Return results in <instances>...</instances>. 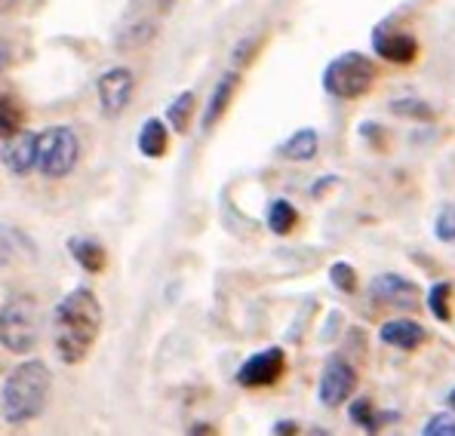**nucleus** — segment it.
Returning a JSON list of instances; mask_svg holds the SVG:
<instances>
[{
	"instance_id": "obj_14",
	"label": "nucleus",
	"mask_w": 455,
	"mask_h": 436,
	"mask_svg": "<svg viewBox=\"0 0 455 436\" xmlns=\"http://www.w3.org/2000/svg\"><path fill=\"white\" fill-rule=\"evenodd\" d=\"M347 418L354 421V424L360 427V431H366V433H379L381 427H385V421H394L397 415L394 412H387V415H381L376 412V402H372L370 397H357L347 406Z\"/></svg>"
},
{
	"instance_id": "obj_3",
	"label": "nucleus",
	"mask_w": 455,
	"mask_h": 436,
	"mask_svg": "<svg viewBox=\"0 0 455 436\" xmlns=\"http://www.w3.org/2000/svg\"><path fill=\"white\" fill-rule=\"evenodd\" d=\"M376 83V62L363 52H341L323 68V90L332 99H363Z\"/></svg>"
},
{
	"instance_id": "obj_13",
	"label": "nucleus",
	"mask_w": 455,
	"mask_h": 436,
	"mask_svg": "<svg viewBox=\"0 0 455 436\" xmlns=\"http://www.w3.org/2000/svg\"><path fill=\"white\" fill-rule=\"evenodd\" d=\"M237 83H240V74L237 71H225L222 77H219L216 90H212L210 102H206V111H204V120H200V126H204L206 132L212 130V126L219 123V120L225 117L228 105H231L234 92H237Z\"/></svg>"
},
{
	"instance_id": "obj_10",
	"label": "nucleus",
	"mask_w": 455,
	"mask_h": 436,
	"mask_svg": "<svg viewBox=\"0 0 455 436\" xmlns=\"http://www.w3.org/2000/svg\"><path fill=\"white\" fill-rule=\"evenodd\" d=\"M370 298L381 307H400V311H410L419 307V286L412 280L400 277V273H379L370 283Z\"/></svg>"
},
{
	"instance_id": "obj_31",
	"label": "nucleus",
	"mask_w": 455,
	"mask_h": 436,
	"mask_svg": "<svg viewBox=\"0 0 455 436\" xmlns=\"http://www.w3.org/2000/svg\"><path fill=\"white\" fill-rule=\"evenodd\" d=\"M16 4H19V0H0V12H10Z\"/></svg>"
},
{
	"instance_id": "obj_9",
	"label": "nucleus",
	"mask_w": 455,
	"mask_h": 436,
	"mask_svg": "<svg viewBox=\"0 0 455 436\" xmlns=\"http://www.w3.org/2000/svg\"><path fill=\"white\" fill-rule=\"evenodd\" d=\"M96 92H99L102 114L114 120L126 111V105H130L132 92H136V77H132L130 68H108L102 77H99Z\"/></svg>"
},
{
	"instance_id": "obj_33",
	"label": "nucleus",
	"mask_w": 455,
	"mask_h": 436,
	"mask_svg": "<svg viewBox=\"0 0 455 436\" xmlns=\"http://www.w3.org/2000/svg\"><path fill=\"white\" fill-rule=\"evenodd\" d=\"M446 402H450V406L455 408V387H452V391H450V397H446Z\"/></svg>"
},
{
	"instance_id": "obj_12",
	"label": "nucleus",
	"mask_w": 455,
	"mask_h": 436,
	"mask_svg": "<svg viewBox=\"0 0 455 436\" xmlns=\"http://www.w3.org/2000/svg\"><path fill=\"white\" fill-rule=\"evenodd\" d=\"M0 160L12 176H28L37 166V132L19 130L16 136H10L0 151Z\"/></svg>"
},
{
	"instance_id": "obj_11",
	"label": "nucleus",
	"mask_w": 455,
	"mask_h": 436,
	"mask_svg": "<svg viewBox=\"0 0 455 436\" xmlns=\"http://www.w3.org/2000/svg\"><path fill=\"white\" fill-rule=\"evenodd\" d=\"M427 338H431L427 329L416 323V320H406V317L387 320V323H381V329H379L381 345L394 347V351H403V353H412V351H419V347H425Z\"/></svg>"
},
{
	"instance_id": "obj_2",
	"label": "nucleus",
	"mask_w": 455,
	"mask_h": 436,
	"mask_svg": "<svg viewBox=\"0 0 455 436\" xmlns=\"http://www.w3.org/2000/svg\"><path fill=\"white\" fill-rule=\"evenodd\" d=\"M50 397V369L40 360H25L6 375L0 408L10 424H28L46 408Z\"/></svg>"
},
{
	"instance_id": "obj_21",
	"label": "nucleus",
	"mask_w": 455,
	"mask_h": 436,
	"mask_svg": "<svg viewBox=\"0 0 455 436\" xmlns=\"http://www.w3.org/2000/svg\"><path fill=\"white\" fill-rule=\"evenodd\" d=\"M25 123V108L10 96V92H0V139H10L22 130Z\"/></svg>"
},
{
	"instance_id": "obj_6",
	"label": "nucleus",
	"mask_w": 455,
	"mask_h": 436,
	"mask_svg": "<svg viewBox=\"0 0 455 436\" xmlns=\"http://www.w3.org/2000/svg\"><path fill=\"white\" fill-rule=\"evenodd\" d=\"M354 391H357V369L341 357L326 360L323 372H320L317 400L330 408H339L354 397Z\"/></svg>"
},
{
	"instance_id": "obj_4",
	"label": "nucleus",
	"mask_w": 455,
	"mask_h": 436,
	"mask_svg": "<svg viewBox=\"0 0 455 436\" xmlns=\"http://www.w3.org/2000/svg\"><path fill=\"white\" fill-rule=\"evenodd\" d=\"M40 341V311L28 295L10 298L0 307V345L16 357H25Z\"/></svg>"
},
{
	"instance_id": "obj_16",
	"label": "nucleus",
	"mask_w": 455,
	"mask_h": 436,
	"mask_svg": "<svg viewBox=\"0 0 455 436\" xmlns=\"http://www.w3.org/2000/svg\"><path fill=\"white\" fill-rule=\"evenodd\" d=\"M166 145H170V132H166L164 120H145L142 130H139V151L145 157L157 160L166 154Z\"/></svg>"
},
{
	"instance_id": "obj_15",
	"label": "nucleus",
	"mask_w": 455,
	"mask_h": 436,
	"mask_svg": "<svg viewBox=\"0 0 455 436\" xmlns=\"http://www.w3.org/2000/svg\"><path fill=\"white\" fill-rule=\"evenodd\" d=\"M317 151H320V139L314 130L292 132V136L280 145V154H283L286 160H292V163H307V160L317 157Z\"/></svg>"
},
{
	"instance_id": "obj_23",
	"label": "nucleus",
	"mask_w": 455,
	"mask_h": 436,
	"mask_svg": "<svg viewBox=\"0 0 455 436\" xmlns=\"http://www.w3.org/2000/svg\"><path fill=\"white\" fill-rule=\"evenodd\" d=\"M330 283L345 295L357 292V271H354L347 261H336V265L330 267Z\"/></svg>"
},
{
	"instance_id": "obj_18",
	"label": "nucleus",
	"mask_w": 455,
	"mask_h": 436,
	"mask_svg": "<svg viewBox=\"0 0 455 436\" xmlns=\"http://www.w3.org/2000/svg\"><path fill=\"white\" fill-rule=\"evenodd\" d=\"M267 231L277 234V237H286V234H292V227L299 225V212L296 206L290 203V200H271V206H267Z\"/></svg>"
},
{
	"instance_id": "obj_22",
	"label": "nucleus",
	"mask_w": 455,
	"mask_h": 436,
	"mask_svg": "<svg viewBox=\"0 0 455 436\" xmlns=\"http://www.w3.org/2000/svg\"><path fill=\"white\" fill-rule=\"evenodd\" d=\"M391 114H397V117H410V120H431L434 108L427 102H421V99H394Z\"/></svg>"
},
{
	"instance_id": "obj_19",
	"label": "nucleus",
	"mask_w": 455,
	"mask_h": 436,
	"mask_svg": "<svg viewBox=\"0 0 455 436\" xmlns=\"http://www.w3.org/2000/svg\"><path fill=\"white\" fill-rule=\"evenodd\" d=\"M194 111H197V99H194V92L191 90L179 92V96L170 102V108H166V120H170L172 132H188Z\"/></svg>"
},
{
	"instance_id": "obj_27",
	"label": "nucleus",
	"mask_w": 455,
	"mask_h": 436,
	"mask_svg": "<svg viewBox=\"0 0 455 436\" xmlns=\"http://www.w3.org/2000/svg\"><path fill=\"white\" fill-rule=\"evenodd\" d=\"M259 44H262V40H259L256 35L240 40V44L234 46V52H231L234 65H250V62H252V56H256V52H259Z\"/></svg>"
},
{
	"instance_id": "obj_20",
	"label": "nucleus",
	"mask_w": 455,
	"mask_h": 436,
	"mask_svg": "<svg viewBox=\"0 0 455 436\" xmlns=\"http://www.w3.org/2000/svg\"><path fill=\"white\" fill-rule=\"evenodd\" d=\"M452 292H455V286L450 280H440V283H434L431 289H427V311H431V317L440 320V323H450L452 320Z\"/></svg>"
},
{
	"instance_id": "obj_25",
	"label": "nucleus",
	"mask_w": 455,
	"mask_h": 436,
	"mask_svg": "<svg viewBox=\"0 0 455 436\" xmlns=\"http://www.w3.org/2000/svg\"><path fill=\"white\" fill-rule=\"evenodd\" d=\"M154 31H157V25L154 22H139V25H132V28L124 31V37L117 40V46L120 50H136V46L148 44V40L154 37Z\"/></svg>"
},
{
	"instance_id": "obj_30",
	"label": "nucleus",
	"mask_w": 455,
	"mask_h": 436,
	"mask_svg": "<svg viewBox=\"0 0 455 436\" xmlns=\"http://www.w3.org/2000/svg\"><path fill=\"white\" fill-rule=\"evenodd\" d=\"M271 433H299V424L296 421H277V424L271 427Z\"/></svg>"
},
{
	"instance_id": "obj_26",
	"label": "nucleus",
	"mask_w": 455,
	"mask_h": 436,
	"mask_svg": "<svg viewBox=\"0 0 455 436\" xmlns=\"http://www.w3.org/2000/svg\"><path fill=\"white\" fill-rule=\"evenodd\" d=\"M421 436H455V415L440 412L427 418L425 427H421Z\"/></svg>"
},
{
	"instance_id": "obj_24",
	"label": "nucleus",
	"mask_w": 455,
	"mask_h": 436,
	"mask_svg": "<svg viewBox=\"0 0 455 436\" xmlns=\"http://www.w3.org/2000/svg\"><path fill=\"white\" fill-rule=\"evenodd\" d=\"M434 237L440 243H455V203L440 206L437 218H434Z\"/></svg>"
},
{
	"instance_id": "obj_29",
	"label": "nucleus",
	"mask_w": 455,
	"mask_h": 436,
	"mask_svg": "<svg viewBox=\"0 0 455 436\" xmlns=\"http://www.w3.org/2000/svg\"><path fill=\"white\" fill-rule=\"evenodd\" d=\"M10 65H12V46H10V40L0 37V74H6Z\"/></svg>"
},
{
	"instance_id": "obj_5",
	"label": "nucleus",
	"mask_w": 455,
	"mask_h": 436,
	"mask_svg": "<svg viewBox=\"0 0 455 436\" xmlns=\"http://www.w3.org/2000/svg\"><path fill=\"white\" fill-rule=\"evenodd\" d=\"M80 142L75 130L68 126H50V130L37 132V166L40 176L46 178H65L77 166Z\"/></svg>"
},
{
	"instance_id": "obj_17",
	"label": "nucleus",
	"mask_w": 455,
	"mask_h": 436,
	"mask_svg": "<svg viewBox=\"0 0 455 436\" xmlns=\"http://www.w3.org/2000/svg\"><path fill=\"white\" fill-rule=\"evenodd\" d=\"M68 252H71V258H75L86 273H99L105 267V250L96 243V240L71 237L68 240Z\"/></svg>"
},
{
	"instance_id": "obj_32",
	"label": "nucleus",
	"mask_w": 455,
	"mask_h": 436,
	"mask_svg": "<svg viewBox=\"0 0 455 436\" xmlns=\"http://www.w3.org/2000/svg\"><path fill=\"white\" fill-rule=\"evenodd\" d=\"M191 433H212V427H206V424H194V427H191Z\"/></svg>"
},
{
	"instance_id": "obj_1",
	"label": "nucleus",
	"mask_w": 455,
	"mask_h": 436,
	"mask_svg": "<svg viewBox=\"0 0 455 436\" xmlns=\"http://www.w3.org/2000/svg\"><path fill=\"white\" fill-rule=\"evenodd\" d=\"M102 332V305L90 289H75L52 313V341L65 363H80Z\"/></svg>"
},
{
	"instance_id": "obj_7",
	"label": "nucleus",
	"mask_w": 455,
	"mask_h": 436,
	"mask_svg": "<svg viewBox=\"0 0 455 436\" xmlns=\"http://www.w3.org/2000/svg\"><path fill=\"white\" fill-rule=\"evenodd\" d=\"M372 52L391 65H412L419 59V40L394 22H381L372 31Z\"/></svg>"
},
{
	"instance_id": "obj_28",
	"label": "nucleus",
	"mask_w": 455,
	"mask_h": 436,
	"mask_svg": "<svg viewBox=\"0 0 455 436\" xmlns=\"http://www.w3.org/2000/svg\"><path fill=\"white\" fill-rule=\"evenodd\" d=\"M12 258V237L6 227H0V267H6Z\"/></svg>"
},
{
	"instance_id": "obj_8",
	"label": "nucleus",
	"mask_w": 455,
	"mask_h": 436,
	"mask_svg": "<svg viewBox=\"0 0 455 436\" xmlns=\"http://www.w3.org/2000/svg\"><path fill=\"white\" fill-rule=\"evenodd\" d=\"M283 372H286V353L280 351V347H265V351L252 353V357L237 369V375H234V378H237L240 387H250V391H256V387L277 384Z\"/></svg>"
},
{
	"instance_id": "obj_34",
	"label": "nucleus",
	"mask_w": 455,
	"mask_h": 436,
	"mask_svg": "<svg viewBox=\"0 0 455 436\" xmlns=\"http://www.w3.org/2000/svg\"><path fill=\"white\" fill-rule=\"evenodd\" d=\"M160 4H170V0H160Z\"/></svg>"
}]
</instances>
